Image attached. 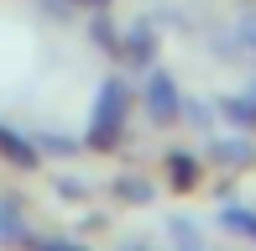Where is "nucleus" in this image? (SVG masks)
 <instances>
[{
  "label": "nucleus",
  "instance_id": "7ed1b4c3",
  "mask_svg": "<svg viewBox=\"0 0 256 251\" xmlns=\"http://www.w3.org/2000/svg\"><path fill=\"white\" fill-rule=\"evenodd\" d=\"M152 52H157V42H152V32H146V26L120 32V48H115V58H120L126 68H142V63H152Z\"/></svg>",
  "mask_w": 256,
  "mask_h": 251
},
{
  "label": "nucleus",
  "instance_id": "6e6552de",
  "mask_svg": "<svg viewBox=\"0 0 256 251\" xmlns=\"http://www.w3.org/2000/svg\"><path fill=\"white\" fill-rule=\"evenodd\" d=\"M37 251H89V246H78V241H37Z\"/></svg>",
  "mask_w": 256,
  "mask_h": 251
},
{
  "label": "nucleus",
  "instance_id": "0eeeda50",
  "mask_svg": "<svg viewBox=\"0 0 256 251\" xmlns=\"http://www.w3.org/2000/svg\"><path fill=\"white\" fill-rule=\"evenodd\" d=\"M115 188H120L126 199H146V184H142V178H120V184H115Z\"/></svg>",
  "mask_w": 256,
  "mask_h": 251
},
{
  "label": "nucleus",
  "instance_id": "39448f33",
  "mask_svg": "<svg viewBox=\"0 0 256 251\" xmlns=\"http://www.w3.org/2000/svg\"><path fill=\"white\" fill-rule=\"evenodd\" d=\"M168 168H172V188H194V178H199V162H194L188 152H172V157H168Z\"/></svg>",
  "mask_w": 256,
  "mask_h": 251
},
{
  "label": "nucleus",
  "instance_id": "20e7f679",
  "mask_svg": "<svg viewBox=\"0 0 256 251\" xmlns=\"http://www.w3.org/2000/svg\"><path fill=\"white\" fill-rule=\"evenodd\" d=\"M0 157H6L10 168H37V146H32L26 136H16L10 126H0Z\"/></svg>",
  "mask_w": 256,
  "mask_h": 251
},
{
  "label": "nucleus",
  "instance_id": "f257e3e1",
  "mask_svg": "<svg viewBox=\"0 0 256 251\" xmlns=\"http://www.w3.org/2000/svg\"><path fill=\"white\" fill-rule=\"evenodd\" d=\"M126 105H131L126 78H110L104 94H100V105H94V120H89V136H84V142L100 146V152H110V146L120 142V131H126Z\"/></svg>",
  "mask_w": 256,
  "mask_h": 251
},
{
  "label": "nucleus",
  "instance_id": "1a4fd4ad",
  "mask_svg": "<svg viewBox=\"0 0 256 251\" xmlns=\"http://www.w3.org/2000/svg\"><path fill=\"white\" fill-rule=\"evenodd\" d=\"M84 6H104V0H84Z\"/></svg>",
  "mask_w": 256,
  "mask_h": 251
},
{
  "label": "nucleus",
  "instance_id": "423d86ee",
  "mask_svg": "<svg viewBox=\"0 0 256 251\" xmlns=\"http://www.w3.org/2000/svg\"><path fill=\"white\" fill-rule=\"evenodd\" d=\"M214 157H225V162H246L251 146H246V142H220V146H214Z\"/></svg>",
  "mask_w": 256,
  "mask_h": 251
},
{
  "label": "nucleus",
  "instance_id": "f03ea898",
  "mask_svg": "<svg viewBox=\"0 0 256 251\" xmlns=\"http://www.w3.org/2000/svg\"><path fill=\"white\" fill-rule=\"evenodd\" d=\"M146 116H152L157 126H168V120H178V84H172V78H152V84H146Z\"/></svg>",
  "mask_w": 256,
  "mask_h": 251
}]
</instances>
